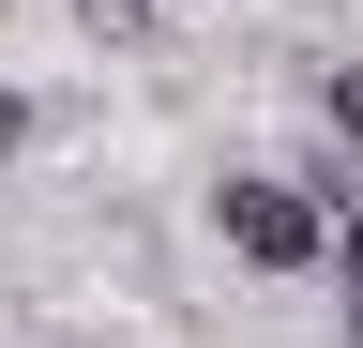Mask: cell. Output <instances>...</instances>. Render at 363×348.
Instances as JSON below:
<instances>
[{
	"label": "cell",
	"instance_id": "6da1fadb",
	"mask_svg": "<svg viewBox=\"0 0 363 348\" xmlns=\"http://www.w3.org/2000/svg\"><path fill=\"white\" fill-rule=\"evenodd\" d=\"M212 228H227V257H242V273H318L333 212H318L288 167H227V182H212Z\"/></svg>",
	"mask_w": 363,
	"mask_h": 348
},
{
	"label": "cell",
	"instance_id": "7a4b0ae2",
	"mask_svg": "<svg viewBox=\"0 0 363 348\" xmlns=\"http://www.w3.org/2000/svg\"><path fill=\"white\" fill-rule=\"evenodd\" d=\"M318 106H333V137L363 152V61H333V76H318Z\"/></svg>",
	"mask_w": 363,
	"mask_h": 348
},
{
	"label": "cell",
	"instance_id": "3957f363",
	"mask_svg": "<svg viewBox=\"0 0 363 348\" xmlns=\"http://www.w3.org/2000/svg\"><path fill=\"white\" fill-rule=\"evenodd\" d=\"M318 257H333V273H348V348H363V212H348V228L318 242Z\"/></svg>",
	"mask_w": 363,
	"mask_h": 348
},
{
	"label": "cell",
	"instance_id": "277c9868",
	"mask_svg": "<svg viewBox=\"0 0 363 348\" xmlns=\"http://www.w3.org/2000/svg\"><path fill=\"white\" fill-rule=\"evenodd\" d=\"M16 137H30V91H16V76H0V152H16Z\"/></svg>",
	"mask_w": 363,
	"mask_h": 348
},
{
	"label": "cell",
	"instance_id": "5b68a950",
	"mask_svg": "<svg viewBox=\"0 0 363 348\" xmlns=\"http://www.w3.org/2000/svg\"><path fill=\"white\" fill-rule=\"evenodd\" d=\"M91 16H152V0H91Z\"/></svg>",
	"mask_w": 363,
	"mask_h": 348
}]
</instances>
